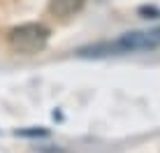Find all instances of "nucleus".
<instances>
[{"instance_id":"nucleus-1","label":"nucleus","mask_w":160,"mask_h":153,"mask_svg":"<svg viewBox=\"0 0 160 153\" xmlns=\"http://www.w3.org/2000/svg\"><path fill=\"white\" fill-rule=\"evenodd\" d=\"M156 49H160V28L123 32L114 42H98V44L77 49V56L79 58H104V56H121V53L156 51Z\"/></svg>"},{"instance_id":"nucleus-5","label":"nucleus","mask_w":160,"mask_h":153,"mask_svg":"<svg viewBox=\"0 0 160 153\" xmlns=\"http://www.w3.org/2000/svg\"><path fill=\"white\" fill-rule=\"evenodd\" d=\"M16 135H21V137H35V135H37V137H44V135H47V130H19V132H16Z\"/></svg>"},{"instance_id":"nucleus-3","label":"nucleus","mask_w":160,"mask_h":153,"mask_svg":"<svg viewBox=\"0 0 160 153\" xmlns=\"http://www.w3.org/2000/svg\"><path fill=\"white\" fill-rule=\"evenodd\" d=\"M86 0H49V12L58 19H68V16H74L84 7Z\"/></svg>"},{"instance_id":"nucleus-4","label":"nucleus","mask_w":160,"mask_h":153,"mask_svg":"<svg viewBox=\"0 0 160 153\" xmlns=\"http://www.w3.org/2000/svg\"><path fill=\"white\" fill-rule=\"evenodd\" d=\"M137 12L144 16V19H160V9H158V7H153V5H142Z\"/></svg>"},{"instance_id":"nucleus-2","label":"nucleus","mask_w":160,"mask_h":153,"mask_svg":"<svg viewBox=\"0 0 160 153\" xmlns=\"http://www.w3.org/2000/svg\"><path fill=\"white\" fill-rule=\"evenodd\" d=\"M51 30L44 23H21L16 28L7 30V47L14 53H23V56H32V53H40L49 42Z\"/></svg>"}]
</instances>
